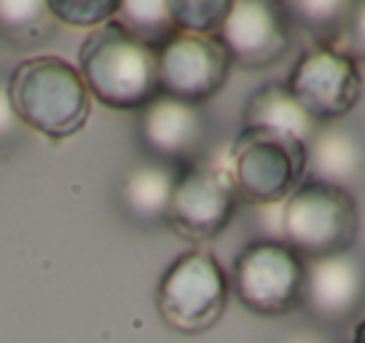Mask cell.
I'll return each mask as SVG.
<instances>
[{
	"mask_svg": "<svg viewBox=\"0 0 365 343\" xmlns=\"http://www.w3.org/2000/svg\"><path fill=\"white\" fill-rule=\"evenodd\" d=\"M46 0H0V38L14 48H38L57 35Z\"/></svg>",
	"mask_w": 365,
	"mask_h": 343,
	"instance_id": "cell-17",
	"label": "cell"
},
{
	"mask_svg": "<svg viewBox=\"0 0 365 343\" xmlns=\"http://www.w3.org/2000/svg\"><path fill=\"white\" fill-rule=\"evenodd\" d=\"M357 228L360 209L354 194L328 183L304 180L279 209V241L304 260L352 252Z\"/></svg>",
	"mask_w": 365,
	"mask_h": 343,
	"instance_id": "cell-3",
	"label": "cell"
},
{
	"mask_svg": "<svg viewBox=\"0 0 365 343\" xmlns=\"http://www.w3.org/2000/svg\"><path fill=\"white\" fill-rule=\"evenodd\" d=\"M113 22L150 48H159L175 35L167 0H124L118 3Z\"/></svg>",
	"mask_w": 365,
	"mask_h": 343,
	"instance_id": "cell-18",
	"label": "cell"
},
{
	"mask_svg": "<svg viewBox=\"0 0 365 343\" xmlns=\"http://www.w3.org/2000/svg\"><path fill=\"white\" fill-rule=\"evenodd\" d=\"M9 97L19 124L48 139L78 134L91 113L78 68L51 54L22 59L9 78Z\"/></svg>",
	"mask_w": 365,
	"mask_h": 343,
	"instance_id": "cell-2",
	"label": "cell"
},
{
	"mask_svg": "<svg viewBox=\"0 0 365 343\" xmlns=\"http://www.w3.org/2000/svg\"><path fill=\"white\" fill-rule=\"evenodd\" d=\"M363 263L357 252L307 260L301 306L317 324L341 327L363 311Z\"/></svg>",
	"mask_w": 365,
	"mask_h": 343,
	"instance_id": "cell-12",
	"label": "cell"
},
{
	"mask_svg": "<svg viewBox=\"0 0 365 343\" xmlns=\"http://www.w3.org/2000/svg\"><path fill=\"white\" fill-rule=\"evenodd\" d=\"M175 33L217 35L231 0H167Z\"/></svg>",
	"mask_w": 365,
	"mask_h": 343,
	"instance_id": "cell-19",
	"label": "cell"
},
{
	"mask_svg": "<svg viewBox=\"0 0 365 343\" xmlns=\"http://www.w3.org/2000/svg\"><path fill=\"white\" fill-rule=\"evenodd\" d=\"M231 68L269 70L282 62L293 43V22L279 0H234L215 35Z\"/></svg>",
	"mask_w": 365,
	"mask_h": 343,
	"instance_id": "cell-10",
	"label": "cell"
},
{
	"mask_svg": "<svg viewBox=\"0 0 365 343\" xmlns=\"http://www.w3.org/2000/svg\"><path fill=\"white\" fill-rule=\"evenodd\" d=\"M78 73L89 97L113 110H143L159 97L156 48L110 22L94 27L78 51Z\"/></svg>",
	"mask_w": 365,
	"mask_h": 343,
	"instance_id": "cell-1",
	"label": "cell"
},
{
	"mask_svg": "<svg viewBox=\"0 0 365 343\" xmlns=\"http://www.w3.org/2000/svg\"><path fill=\"white\" fill-rule=\"evenodd\" d=\"M22 132V124L14 113L11 97H9V78L0 75V145L14 142Z\"/></svg>",
	"mask_w": 365,
	"mask_h": 343,
	"instance_id": "cell-21",
	"label": "cell"
},
{
	"mask_svg": "<svg viewBox=\"0 0 365 343\" xmlns=\"http://www.w3.org/2000/svg\"><path fill=\"white\" fill-rule=\"evenodd\" d=\"M285 11L293 27H304L314 38V43L346 48L341 46V41L352 35V19L360 14V6L346 0H298L285 3Z\"/></svg>",
	"mask_w": 365,
	"mask_h": 343,
	"instance_id": "cell-16",
	"label": "cell"
},
{
	"mask_svg": "<svg viewBox=\"0 0 365 343\" xmlns=\"http://www.w3.org/2000/svg\"><path fill=\"white\" fill-rule=\"evenodd\" d=\"M285 86L314 124H336L360 102V59L349 48L312 43L293 62Z\"/></svg>",
	"mask_w": 365,
	"mask_h": 343,
	"instance_id": "cell-7",
	"label": "cell"
},
{
	"mask_svg": "<svg viewBox=\"0 0 365 343\" xmlns=\"http://www.w3.org/2000/svg\"><path fill=\"white\" fill-rule=\"evenodd\" d=\"M282 343H328L319 330H293Z\"/></svg>",
	"mask_w": 365,
	"mask_h": 343,
	"instance_id": "cell-22",
	"label": "cell"
},
{
	"mask_svg": "<svg viewBox=\"0 0 365 343\" xmlns=\"http://www.w3.org/2000/svg\"><path fill=\"white\" fill-rule=\"evenodd\" d=\"M307 177L354 194L363 180V137L352 124H319L304 145Z\"/></svg>",
	"mask_w": 365,
	"mask_h": 343,
	"instance_id": "cell-13",
	"label": "cell"
},
{
	"mask_svg": "<svg viewBox=\"0 0 365 343\" xmlns=\"http://www.w3.org/2000/svg\"><path fill=\"white\" fill-rule=\"evenodd\" d=\"M314 124L301 105L293 100V94L287 92L285 80H269L261 89L247 97L245 110H242V129L247 132H266V134H279L290 137L296 142L307 145L309 137L314 134Z\"/></svg>",
	"mask_w": 365,
	"mask_h": 343,
	"instance_id": "cell-14",
	"label": "cell"
},
{
	"mask_svg": "<svg viewBox=\"0 0 365 343\" xmlns=\"http://www.w3.org/2000/svg\"><path fill=\"white\" fill-rule=\"evenodd\" d=\"M307 260L279 239L245 244L231 268L228 287L242 306L258 317H285L301 309Z\"/></svg>",
	"mask_w": 365,
	"mask_h": 343,
	"instance_id": "cell-6",
	"label": "cell"
},
{
	"mask_svg": "<svg viewBox=\"0 0 365 343\" xmlns=\"http://www.w3.org/2000/svg\"><path fill=\"white\" fill-rule=\"evenodd\" d=\"M180 169L159 161H140L137 167L126 172V177L118 185V201L121 209L137 223H164L167 206Z\"/></svg>",
	"mask_w": 365,
	"mask_h": 343,
	"instance_id": "cell-15",
	"label": "cell"
},
{
	"mask_svg": "<svg viewBox=\"0 0 365 343\" xmlns=\"http://www.w3.org/2000/svg\"><path fill=\"white\" fill-rule=\"evenodd\" d=\"M159 94L188 105H205L226 86L231 59L215 35L175 33L156 48Z\"/></svg>",
	"mask_w": 365,
	"mask_h": 343,
	"instance_id": "cell-11",
	"label": "cell"
},
{
	"mask_svg": "<svg viewBox=\"0 0 365 343\" xmlns=\"http://www.w3.org/2000/svg\"><path fill=\"white\" fill-rule=\"evenodd\" d=\"M240 196L234 191L228 164L207 156L180 169L164 223L188 241H210L226 228Z\"/></svg>",
	"mask_w": 365,
	"mask_h": 343,
	"instance_id": "cell-8",
	"label": "cell"
},
{
	"mask_svg": "<svg viewBox=\"0 0 365 343\" xmlns=\"http://www.w3.org/2000/svg\"><path fill=\"white\" fill-rule=\"evenodd\" d=\"M226 164L237 196L252 206L282 204L307 177L304 142L266 132L242 129Z\"/></svg>",
	"mask_w": 365,
	"mask_h": 343,
	"instance_id": "cell-5",
	"label": "cell"
},
{
	"mask_svg": "<svg viewBox=\"0 0 365 343\" xmlns=\"http://www.w3.org/2000/svg\"><path fill=\"white\" fill-rule=\"evenodd\" d=\"M228 274L210 250L194 247L172 260L156 285V311L170 330L202 335L228 309Z\"/></svg>",
	"mask_w": 365,
	"mask_h": 343,
	"instance_id": "cell-4",
	"label": "cell"
},
{
	"mask_svg": "<svg viewBox=\"0 0 365 343\" xmlns=\"http://www.w3.org/2000/svg\"><path fill=\"white\" fill-rule=\"evenodd\" d=\"M137 142L150 161L185 169L210 156L212 121L205 105H188L159 94L137 110Z\"/></svg>",
	"mask_w": 365,
	"mask_h": 343,
	"instance_id": "cell-9",
	"label": "cell"
},
{
	"mask_svg": "<svg viewBox=\"0 0 365 343\" xmlns=\"http://www.w3.org/2000/svg\"><path fill=\"white\" fill-rule=\"evenodd\" d=\"M51 16L70 27H100L118 11V0H46Z\"/></svg>",
	"mask_w": 365,
	"mask_h": 343,
	"instance_id": "cell-20",
	"label": "cell"
}]
</instances>
